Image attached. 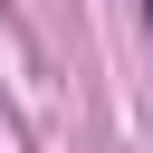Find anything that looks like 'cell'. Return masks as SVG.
<instances>
[{"label":"cell","instance_id":"1","mask_svg":"<svg viewBox=\"0 0 153 153\" xmlns=\"http://www.w3.org/2000/svg\"><path fill=\"white\" fill-rule=\"evenodd\" d=\"M143 19H153V0H143Z\"/></svg>","mask_w":153,"mask_h":153}]
</instances>
